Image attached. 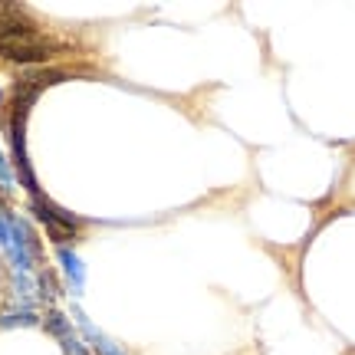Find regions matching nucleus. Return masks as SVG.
<instances>
[{"instance_id":"nucleus-3","label":"nucleus","mask_w":355,"mask_h":355,"mask_svg":"<svg viewBox=\"0 0 355 355\" xmlns=\"http://www.w3.org/2000/svg\"><path fill=\"white\" fill-rule=\"evenodd\" d=\"M63 263H66V273H69V279H73V283H76V290H83V263H79L76 257L69 254V250H63Z\"/></svg>"},{"instance_id":"nucleus-1","label":"nucleus","mask_w":355,"mask_h":355,"mask_svg":"<svg viewBox=\"0 0 355 355\" xmlns=\"http://www.w3.org/2000/svg\"><path fill=\"white\" fill-rule=\"evenodd\" d=\"M60 50V43L43 37H26V40H3L0 43V56L10 63H43Z\"/></svg>"},{"instance_id":"nucleus-2","label":"nucleus","mask_w":355,"mask_h":355,"mask_svg":"<svg viewBox=\"0 0 355 355\" xmlns=\"http://www.w3.org/2000/svg\"><path fill=\"white\" fill-rule=\"evenodd\" d=\"M37 37V24L33 17L17 7V3H0V43L3 40H26Z\"/></svg>"},{"instance_id":"nucleus-4","label":"nucleus","mask_w":355,"mask_h":355,"mask_svg":"<svg viewBox=\"0 0 355 355\" xmlns=\"http://www.w3.org/2000/svg\"><path fill=\"white\" fill-rule=\"evenodd\" d=\"M13 188V178H10V168H7V162L0 158V191H10Z\"/></svg>"}]
</instances>
